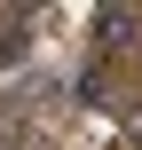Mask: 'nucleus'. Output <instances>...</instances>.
I'll list each match as a JSON object with an SVG mask.
<instances>
[{"label":"nucleus","mask_w":142,"mask_h":150,"mask_svg":"<svg viewBox=\"0 0 142 150\" xmlns=\"http://www.w3.org/2000/svg\"><path fill=\"white\" fill-rule=\"evenodd\" d=\"M134 32H142L134 8H95V47H103V55H111V47H134Z\"/></svg>","instance_id":"nucleus-1"},{"label":"nucleus","mask_w":142,"mask_h":150,"mask_svg":"<svg viewBox=\"0 0 142 150\" xmlns=\"http://www.w3.org/2000/svg\"><path fill=\"white\" fill-rule=\"evenodd\" d=\"M24 55H32V24L16 16V24H0V71H16Z\"/></svg>","instance_id":"nucleus-2"},{"label":"nucleus","mask_w":142,"mask_h":150,"mask_svg":"<svg viewBox=\"0 0 142 150\" xmlns=\"http://www.w3.org/2000/svg\"><path fill=\"white\" fill-rule=\"evenodd\" d=\"M126 134H134V142H142V111H126Z\"/></svg>","instance_id":"nucleus-3"}]
</instances>
